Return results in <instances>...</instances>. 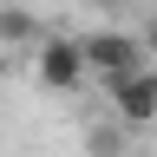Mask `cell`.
<instances>
[{"instance_id":"6da1fadb","label":"cell","mask_w":157,"mask_h":157,"mask_svg":"<svg viewBox=\"0 0 157 157\" xmlns=\"http://www.w3.org/2000/svg\"><path fill=\"white\" fill-rule=\"evenodd\" d=\"M78 59H85V78H105V85L124 78V72H137V66H151L131 33H92V39H78Z\"/></svg>"},{"instance_id":"7a4b0ae2","label":"cell","mask_w":157,"mask_h":157,"mask_svg":"<svg viewBox=\"0 0 157 157\" xmlns=\"http://www.w3.org/2000/svg\"><path fill=\"white\" fill-rule=\"evenodd\" d=\"M33 66H39V85H52V92H78V85H85V59H78V39L39 33Z\"/></svg>"},{"instance_id":"277c9868","label":"cell","mask_w":157,"mask_h":157,"mask_svg":"<svg viewBox=\"0 0 157 157\" xmlns=\"http://www.w3.org/2000/svg\"><path fill=\"white\" fill-rule=\"evenodd\" d=\"M0 39L7 46H20V39H39V20L26 7H0Z\"/></svg>"},{"instance_id":"3957f363","label":"cell","mask_w":157,"mask_h":157,"mask_svg":"<svg viewBox=\"0 0 157 157\" xmlns=\"http://www.w3.org/2000/svg\"><path fill=\"white\" fill-rule=\"evenodd\" d=\"M105 92H111V105H118V118H124V124H151V118H157V72H151V66L111 78Z\"/></svg>"},{"instance_id":"5b68a950","label":"cell","mask_w":157,"mask_h":157,"mask_svg":"<svg viewBox=\"0 0 157 157\" xmlns=\"http://www.w3.org/2000/svg\"><path fill=\"white\" fill-rule=\"evenodd\" d=\"M137 46H144V59L157 52V20H151V33H144V39H137Z\"/></svg>"},{"instance_id":"8992f818","label":"cell","mask_w":157,"mask_h":157,"mask_svg":"<svg viewBox=\"0 0 157 157\" xmlns=\"http://www.w3.org/2000/svg\"><path fill=\"white\" fill-rule=\"evenodd\" d=\"M98 7H131V0H98Z\"/></svg>"}]
</instances>
